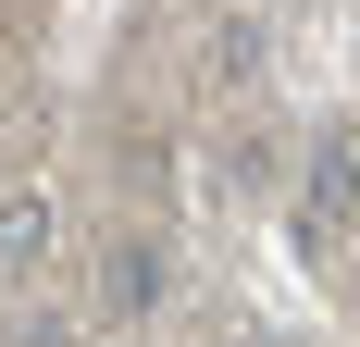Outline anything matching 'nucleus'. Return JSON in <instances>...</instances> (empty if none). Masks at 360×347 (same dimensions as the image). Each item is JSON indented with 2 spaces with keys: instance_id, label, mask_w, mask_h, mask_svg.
Returning a JSON list of instances; mask_svg holds the SVG:
<instances>
[{
  "instance_id": "nucleus-3",
  "label": "nucleus",
  "mask_w": 360,
  "mask_h": 347,
  "mask_svg": "<svg viewBox=\"0 0 360 347\" xmlns=\"http://www.w3.org/2000/svg\"><path fill=\"white\" fill-rule=\"evenodd\" d=\"M37 261H50V199H37V186H13V199H0V273L25 285Z\"/></svg>"
},
{
  "instance_id": "nucleus-4",
  "label": "nucleus",
  "mask_w": 360,
  "mask_h": 347,
  "mask_svg": "<svg viewBox=\"0 0 360 347\" xmlns=\"http://www.w3.org/2000/svg\"><path fill=\"white\" fill-rule=\"evenodd\" d=\"M13 347H75V322L63 310H13Z\"/></svg>"
},
{
  "instance_id": "nucleus-2",
  "label": "nucleus",
  "mask_w": 360,
  "mask_h": 347,
  "mask_svg": "<svg viewBox=\"0 0 360 347\" xmlns=\"http://www.w3.org/2000/svg\"><path fill=\"white\" fill-rule=\"evenodd\" d=\"M261 63H274V25H261V13H212L199 74H212V87H261Z\"/></svg>"
},
{
  "instance_id": "nucleus-1",
  "label": "nucleus",
  "mask_w": 360,
  "mask_h": 347,
  "mask_svg": "<svg viewBox=\"0 0 360 347\" xmlns=\"http://www.w3.org/2000/svg\"><path fill=\"white\" fill-rule=\"evenodd\" d=\"M87 310L100 322H137V310H162V248H100V273H87Z\"/></svg>"
}]
</instances>
